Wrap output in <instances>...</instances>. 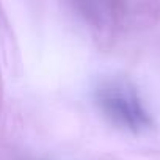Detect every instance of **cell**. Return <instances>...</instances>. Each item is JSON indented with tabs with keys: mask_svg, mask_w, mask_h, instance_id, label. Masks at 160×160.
<instances>
[{
	"mask_svg": "<svg viewBox=\"0 0 160 160\" xmlns=\"http://www.w3.org/2000/svg\"><path fill=\"white\" fill-rule=\"evenodd\" d=\"M96 99L101 110L113 122L126 129L140 130L149 124L148 113L143 108L137 93L126 83L112 82L102 85L98 90Z\"/></svg>",
	"mask_w": 160,
	"mask_h": 160,
	"instance_id": "1",
	"label": "cell"
}]
</instances>
